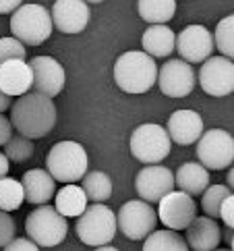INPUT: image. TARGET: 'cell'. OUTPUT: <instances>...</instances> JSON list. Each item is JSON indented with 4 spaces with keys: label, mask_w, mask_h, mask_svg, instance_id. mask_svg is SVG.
Returning <instances> with one entry per match:
<instances>
[{
    "label": "cell",
    "mask_w": 234,
    "mask_h": 251,
    "mask_svg": "<svg viewBox=\"0 0 234 251\" xmlns=\"http://www.w3.org/2000/svg\"><path fill=\"white\" fill-rule=\"evenodd\" d=\"M158 79V65L143 50H129L114 62V81L127 94H145Z\"/></svg>",
    "instance_id": "obj_2"
},
{
    "label": "cell",
    "mask_w": 234,
    "mask_h": 251,
    "mask_svg": "<svg viewBox=\"0 0 234 251\" xmlns=\"http://www.w3.org/2000/svg\"><path fill=\"white\" fill-rule=\"evenodd\" d=\"M4 156L8 158V162L13 160V162H17V164L29 160L33 156V143H31V139H27L23 135H17V137L11 135V139L4 143Z\"/></svg>",
    "instance_id": "obj_30"
},
{
    "label": "cell",
    "mask_w": 234,
    "mask_h": 251,
    "mask_svg": "<svg viewBox=\"0 0 234 251\" xmlns=\"http://www.w3.org/2000/svg\"><path fill=\"white\" fill-rule=\"evenodd\" d=\"M213 48L222 52V56L232 58L234 56V17L228 15L218 23L213 31Z\"/></svg>",
    "instance_id": "obj_28"
},
{
    "label": "cell",
    "mask_w": 234,
    "mask_h": 251,
    "mask_svg": "<svg viewBox=\"0 0 234 251\" xmlns=\"http://www.w3.org/2000/svg\"><path fill=\"white\" fill-rule=\"evenodd\" d=\"M156 81L168 98H187L195 87V71L185 60H166L158 69Z\"/></svg>",
    "instance_id": "obj_14"
},
{
    "label": "cell",
    "mask_w": 234,
    "mask_h": 251,
    "mask_svg": "<svg viewBox=\"0 0 234 251\" xmlns=\"http://www.w3.org/2000/svg\"><path fill=\"white\" fill-rule=\"evenodd\" d=\"M25 200L33 205H44L48 203L54 193H56V181L50 176L48 170L44 168H31L27 170L21 178Z\"/></svg>",
    "instance_id": "obj_20"
},
{
    "label": "cell",
    "mask_w": 234,
    "mask_h": 251,
    "mask_svg": "<svg viewBox=\"0 0 234 251\" xmlns=\"http://www.w3.org/2000/svg\"><path fill=\"white\" fill-rule=\"evenodd\" d=\"M232 191L228 189L226 185H208V189H205L201 195V210L205 212V216L208 218H218L220 216V205L222 201L226 200Z\"/></svg>",
    "instance_id": "obj_29"
},
{
    "label": "cell",
    "mask_w": 234,
    "mask_h": 251,
    "mask_svg": "<svg viewBox=\"0 0 234 251\" xmlns=\"http://www.w3.org/2000/svg\"><path fill=\"white\" fill-rule=\"evenodd\" d=\"M29 67H31V73H33V85L31 87L38 94L54 98L62 92L67 75H65V69H62V65L56 58L35 56L29 60Z\"/></svg>",
    "instance_id": "obj_15"
},
{
    "label": "cell",
    "mask_w": 234,
    "mask_h": 251,
    "mask_svg": "<svg viewBox=\"0 0 234 251\" xmlns=\"http://www.w3.org/2000/svg\"><path fill=\"white\" fill-rule=\"evenodd\" d=\"M185 230H187V239H185L187 245L195 251H213L222 243V228L213 218L195 216Z\"/></svg>",
    "instance_id": "obj_19"
},
{
    "label": "cell",
    "mask_w": 234,
    "mask_h": 251,
    "mask_svg": "<svg viewBox=\"0 0 234 251\" xmlns=\"http://www.w3.org/2000/svg\"><path fill=\"white\" fill-rule=\"evenodd\" d=\"M23 4V0H0V15H8L17 11Z\"/></svg>",
    "instance_id": "obj_36"
},
{
    "label": "cell",
    "mask_w": 234,
    "mask_h": 251,
    "mask_svg": "<svg viewBox=\"0 0 234 251\" xmlns=\"http://www.w3.org/2000/svg\"><path fill=\"white\" fill-rule=\"evenodd\" d=\"M131 154L143 164H160L168 154H170V141L168 133L164 127L156 123H145L139 125L131 135Z\"/></svg>",
    "instance_id": "obj_7"
},
{
    "label": "cell",
    "mask_w": 234,
    "mask_h": 251,
    "mask_svg": "<svg viewBox=\"0 0 234 251\" xmlns=\"http://www.w3.org/2000/svg\"><path fill=\"white\" fill-rule=\"evenodd\" d=\"M33 85V73L29 62L13 58L0 65V92L6 94L8 98L23 96Z\"/></svg>",
    "instance_id": "obj_18"
},
{
    "label": "cell",
    "mask_w": 234,
    "mask_h": 251,
    "mask_svg": "<svg viewBox=\"0 0 234 251\" xmlns=\"http://www.w3.org/2000/svg\"><path fill=\"white\" fill-rule=\"evenodd\" d=\"M232 176H234V173H232V170H230V175H228V185H230V187H232V181H234V178H232Z\"/></svg>",
    "instance_id": "obj_40"
},
{
    "label": "cell",
    "mask_w": 234,
    "mask_h": 251,
    "mask_svg": "<svg viewBox=\"0 0 234 251\" xmlns=\"http://www.w3.org/2000/svg\"><path fill=\"white\" fill-rule=\"evenodd\" d=\"M81 189H83L87 201L104 203L112 195V178L102 170H92L81 178Z\"/></svg>",
    "instance_id": "obj_24"
},
{
    "label": "cell",
    "mask_w": 234,
    "mask_h": 251,
    "mask_svg": "<svg viewBox=\"0 0 234 251\" xmlns=\"http://www.w3.org/2000/svg\"><path fill=\"white\" fill-rule=\"evenodd\" d=\"M52 19L50 13L42 4H21L11 17L13 38L29 46H42L52 35Z\"/></svg>",
    "instance_id": "obj_5"
},
{
    "label": "cell",
    "mask_w": 234,
    "mask_h": 251,
    "mask_svg": "<svg viewBox=\"0 0 234 251\" xmlns=\"http://www.w3.org/2000/svg\"><path fill=\"white\" fill-rule=\"evenodd\" d=\"M54 197H56V205H54V208L65 218H77L87 208V197H85L83 189L75 183L65 185L58 193H54Z\"/></svg>",
    "instance_id": "obj_23"
},
{
    "label": "cell",
    "mask_w": 234,
    "mask_h": 251,
    "mask_svg": "<svg viewBox=\"0 0 234 251\" xmlns=\"http://www.w3.org/2000/svg\"><path fill=\"white\" fill-rule=\"evenodd\" d=\"M87 151L83 150V146L77 141H58L54 143L52 150L48 151L46 158V166L48 173L54 181L60 183H77L83 178V175L87 173Z\"/></svg>",
    "instance_id": "obj_3"
},
{
    "label": "cell",
    "mask_w": 234,
    "mask_h": 251,
    "mask_svg": "<svg viewBox=\"0 0 234 251\" xmlns=\"http://www.w3.org/2000/svg\"><path fill=\"white\" fill-rule=\"evenodd\" d=\"M50 19L54 27L62 33H81L89 23V6L85 0H56Z\"/></svg>",
    "instance_id": "obj_16"
},
{
    "label": "cell",
    "mask_w": 234,
    "mask_h": 251,
    "mask_svg": "<svg viewBox=\"0 0 234 251\" xmlns=\"http://www.w3.org/2000/svg\"><path fill=\"white\" fill-rule=\"evenodd\" d=\"M158 214L147 201L131 200L120 205L116 214V228L131 241H141L156 230Z\"/></svg>",
    "instance_id": "obj_8"
},
{
    "label": "cell",
    "mask_w": 234,
    "mask_h": 251,
    "mask_svg": "<svg viewBox=\"0 0 234 251\" xmlns=\"http://www.w3.org/2000/svg\"><path fill=\"white\" fill-rule=\"evenodd\" d=\"M11 125L27 139H40L54 129L56 125V106L52 98L44 94H23L13 104Z\"/></svg>",
    "instance_id": "obj_1"
},
{
    "label": "cell",
    "mask_w": 234,
    "mask_h": 251,
    "mask_svg": "<svg viewBox=\"0 0 234 251\" xmlns=\"http://www.w3.org/2000/svg\"><path fill=\"white\" fill-rule=\"evenodd\" d=\"M15 239V220L8 212L0 210V247H6Z\"/></svg>",
    "instance_id": "obj_32"
},
{
    "label": "cell",
    "mask_w": 234,
    "mask_h": 251,
    "mask_svg": "<svg viewBox=\"0 0 234 251\" xmlns=\"http://www.w3.org/2000/svg\"><path fill=\"white\" fill-rule=\"evenodd\" d=\"M174 185H178V191H183L191 197H197L208 189L210 170L205 166H201L199 162H185L176 170Z\"/></svg>",
    "instance_id": "obj_21"
},
{
    "label": "cell",
    "mask_w": 234,
    "mask_h": 251,
    "mask_svg": "<svg viewBox=\"0 0 234 251\" xmlns=\"http://www.w3.org/2000/svg\"><path fill=\"white\" fill-rule=\"evenodd\" d=\"M213 251H232V249H213Z\"/></svg>",
    "instance_id": "obj_42"
},
{
    "label": "cell",
    "mask_w": 234,
    "mask_h": 251,
    "mask_svg": "<svg viewBox=\"0 0 234 251\" xmlns=\"http://www.w3.org/2000/svg\"><path fill=\"white\" fill-rule=\"evenodd\" d=\"M25 44H21L17 38H0V65L13 58L25 60Z\"/></svg>",
    "instance_id": "obj_31"
},
{
    "label": "cell",
    "mask_w": 234,
    "mask_h": 251,
    "mask_svg": "<svg viewBox=\"0 0 234 251\" xmlns=\"http://www.w3.org/2000/svg\"><path fill=\"white\" fill-rule=\"evenodd\" d=\"M4 251H40V247L35 245L31 239H13L11 243L4 247Z\"/></svg>",
    "instance_id": "obj_34"
},
{
    "label": "cell",
    "mask_w": 234,
    "mask_h": 251,
    "mask_svg": "<svg viewBox=\"0 0 234 251\" xmlns=\"http://www.w3.org/2000/svg\"><path fill=\"white\" fill-rule=\"evenodd\" d=\"M135 189L147 203L160 201L166 193L174 191V173L160 164H145L135 178Z\"/></svg>",
    "instance_id": "obj_12"
},
{
    "label": "cell",
    "mask_w": 234,
    "mask_h": 251,
    "mask_svg": "<svg viewBox=\"0 0 234 251\" xmlns=\"http://www.w3.org/2000/svg\"><path fill=\"white\" fill-rule=\"evenodd\" d=\"M174 42H176V33L170 27H166V25H151L143 33L141 46L143 52L149 54L151 58H166L174 52Z\"/></svg>",
    "instance_id": "obj_22"
},
{
    "label": "cell",
    "mask_w": 234,
    "mask_h": 251,
    "mask_svg": "<svg viewBox=\"0 0 234 251\" xmlns=\"http://www.w3.org/2000/svg\"><path fill=\"white\" fill-rule=\"evenodd\" d=\"M13 135V125H11V119H6V116L0 112V146H4V143L11 139Z\"/></svg>",
    "instance_id": "obj_35"
},
{
    "label": "cell",
    "mask_w": 234,
    "mask_h": 251,
    "mask_svg": "<svg viewBox=\"0 0 234 251\" xmlns=\"http://www.w3.org/2000/svg\"><path fill=\"white\" fill-rule=\"evenodd\" d=\"M25 230L38 247H56L67 239L69 224L56 208L44 203L25 218Z\"/></svg>",
    "instance_id": "obj_6"
},
{
    "label": "cell",
    "mask_w": 234,
    "mask_h": 251,
    "mask_svg": "<svg viewBox=\"0 0 234 251\" xmlns=\"http://www.w3.org/2000/svg\"><path fill=\"white\" fill-rule=\"evenodd\" d=\"M197 160L208 170H224L232 166L234 139L224 129H210L197 139Z\"/></svg>",
    "instance_id": "obj_9"
},
{
    "label": "cell",
    "mask_w": 234,
    "mask_h": 251,
    "mask_svg": "<svg viewBox=\"0 0 234 251\" xmlns=\"http://www.w3.org/2000/svg\"><path fill=\"white\" fill-rule=\"evenodd\" d=\"M94 251H118V249L112 247V245H102V247H95Z\"/></svg>",
    "instance_id": "obj_39"
},
{
    "label": "cell",
    "mask_w": 234,
    "mask_h": 251,
    "mask_svg": "<svg viewBox=\"0 0 234 251\" xmlns=\"http://www.w3.org/2000/svg\"><path fill=\"white\" fill-rule=\"evenodd\" d=\"M143 251H188L187 241L178 235V230H154L145 237Z\"/></svg>",
    "instance_id": "obj_26"
},
{
    "label": "cell",
    "mask_w": 234,
    "mask_h": 251,
    "mask_svg": "<svg viewBox=\"0 0 234 251\" xmlns=\"http://www.w3.org/2000/svg\"><path fill=\"white\" fill-rule=\"evenodd\" d=\"M168 137L178 146H193L203 133V119L195 110H176L168 119Z\"/></svg>",
    "instance_id": "obj_17"
},
{
    "label": "cell",
    "mask_w": 234,
    "mask_h": 251,
    "mask_svg": "<svg viewBox=\"0 0 234 251\" xmlns=\"http://www.w3.org/2000/svg\"><path fill=\"white\" fill-rule=\"evenodd\" d=\"M174 50L185 62H203L211 56L213 52V35L203 25H187V27L176 35Z\"/></svg>",
    "instance_id": "obj_13"
},
{
    "label": "cell",
    "mask_w": 234,
    "mask_h": 251,
    "mask_svg": "<svg viewBox=\"0 0 234 251\" xmlns=\"http://www.w3.org/2000/svg\"><path fill=\"white\" fill-rule=\"evenodd\" d=\"M137 11L143 21L151 25H164L174 17L176 0H139Z\"/></svg>",
    "instance_id": "obj_25"
},
{
    "label": "cell",
    "mask_w": 234,
    "mask_h": 251,
    "mask_svg": "<svg viewBox=\"0 0 234 251\" xmlns=\"http://www.w3.org/2000/svg\"><path fill=\"white\" fill-rule=\"evenodd\" d=\"M23 201H25V193H23L21 181H15L11 176L0 178V210L13 212L17 208H21Z\"/></svg>",
    "instance_id": "obj_27"
},
{
    "label": "cell",
    "mask_w": 234,
    "mask_h": 251,
    "mask_svg": "<svg viewBox=\"0 0 234 251\" xmlns=\"http://www.w3.org/2000/svg\"><path fill=\"white\" fill-rule=\"evenodd\" d=\"M199 85L208 96L222 98L234 92V65L232 58L210 56L199 69Z\"/></svg>",
    "instance_id": "obj_10"
},
{
    "label": "cell",
    "mask_w": 234,
    "mask_h": 251,
    "mask_svg": "<svg viewBox=\"0 0 234 251\" xmlns=\"http://www.w3.org/2000/svg\"><path fill=\"white\" fill-rule=\"evenodd\" d=\"M158 218L170 230H185L197 216V205L191 195L183 191H170L158 201Z\"/></svg>",
    "instance_id": "obj_11"
},
{
    "label": "cell",
    "mask_w": 234,
    "mask_h": 251,
    "mask_svg": "<svg viewBox=\"0 0 234 251\" xmlns=\"http://www.w3.org/2000/svg\"><path fill=\"white\" fill-rule=\"evenodd\" d=\"M85 2H92V4H100V2H104V0H85Z\"/></svg>",
    "instance_id": "obj_41"
},
{
    "label": "cell",
    "mask_w": 234,
    "mask_h": 251,
    "mask_svg": "<svg viewBox=\"0 0 234 251\" xmlns=\"http://www.w3.org/2000/svg\"><path fill=\"white\" fill-rule=\"evenodd\" d=\"M77 237L89 247H102L112 243L116 235V214L104 203H92L77 216Z\"/></svg>",
    "instance_id": "obj_4"
},
{
    "label": "cell",
    "mask_w": 234,
    "mask_h": 251,
    "mask_svg": "<svg viewBox=\"0 0 234 251\" xmlns=\"http://www.w3.org/2000/svg\"><path fill=\"white\" fill-rule=\"evenodd\" d=\"M8 108H11V98H8L6 94L0 92V112H2V110H8Z\"/></svg>",
    "instance_id": "obj_38"
},
{
    "label": "cell",
    "mask_w": 234,
    "mask_h": 251,
    "mask_svg": "<svg viewBox=\"0 0 234 251\" xmlns=\"http://www.w3.org/2000/svg\"><path fill=\"white\" fill-rule=\"evenodd\" d=\"M218 218H222L224 224H226L228 228L234 226V195L232 193L222 201V205H220V216Z\"/></svg>",
    "instance_id": "obj_33"
},
{
    "label": "cell",
    "mask_w": 234,
    "mask_h": 251,
    "mask_svg": "<svg viewBox=\"0 0 234 251\" xmlns=\"http://www.w3.org/2000/svg\"><path fill=\"white\" fill-rule=\"evenodd\" d=\"M8 166H11V162H8V158L0 151V178L8 175Z\"/></svg>",
    "instance_id": "obj_37"
}]
</instances>
